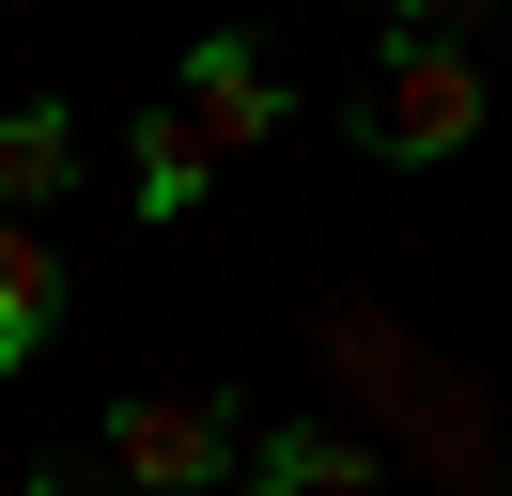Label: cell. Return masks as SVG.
Here are the masks:
<instances>
[{
	"mask_svg": "<svg viewBox=\"0 0 512 496\" xmlns=\"http://www.w3.org/2000/svg\"><path fill=\"white\" fill-rule=\"evenodd\" d=\"M0 496H16V465H0Z\"/></svg>",
	"mask_w": 512,
	"mask_h": 496,
	"instance_id": "9c48e42d",
	"label": "cell"
},
{
	"mask_svg": "<svg viewBox=\"0 0 512 496\" xmlns=\"http://www.w3.org/2000/svg\"><path fill=\"white\" fill-rule=\"evenodd\" d=\"M47 326H63V248H47L32 217H0V372H32Z\"/></svg>",
	"mask_w": 512,
	"mask_h": 496,
	"instance_id": "5b68a950",
	"label": "cell"
},
{
	"mask_svg": "<svg viewBox=\"0 0 512 496\" xmlns=\"http://www.w3.org/2000/svg\"><path fill=\"white\" fill-rule=\"evenodd\" d=\"M357 16H388V31H450V0H357Z\"/></svg>",
	"mask_w": 512,
	"mask_h": 496,
	"instance_id": "ba28073f",
	"label": "cell"
},
{
	"mask_svg": "<svg viewBox=\"0 0 512 496\" xmlns=\"http://www.w3.org/2000/svg\"><path fill=\"white\" fill-rule=\"evenodd\" d=\"M171 109H187L202 140L233 155V140H280V124H295V78L249 47V31H202V47H187V93H171Z\"/></svg>",
	"mask_w": 512,
	"mask_h": 496,
	"instance_id": "3957f363",
	"label": "cell"
},
{
	"mask_svg": "<svg viewBox=\"0 0 512 496\" xmlns=\"http://www.w3.org/2000/svg\"><path fill=\"white\" fill-rule=\"evenodd\" d=\"M78 186V109H0V217H32V202H63Z\"/></svg>",
	"mask_w": 512,
	"mask_h": 496,
	"instance_id": "52a82bcc",
	"label": "cell"
},
{
	"mask_svg": "<svg viewBox=\"0 0 512 496\" xmlns=\"http://www.w3.org/2000/svg\"><path fill=\"white\" fill-rule=\"evenodd\" d=\"M109 481H125V496H218L233 481V403L125 388V403H109Z\"/></svg>",
	"mask_w": 512,
	"mask_h": 496,
	"instance_id": "7a4b0ae2",
	"label": "cell"
},
{
	"mask_svg": "<svg viewBox=\"0 0 512 496\" xmlns=\"http://www.w3.org/2000/svg\"><path fill=\"white\" fill-rule=\"evenodd\" d=\"M481 109H497V78L466 62V31H388V62L357 78V155H388V171H435V155L481 140Z\"/></svg>",
	"mask_w": 512,
	"mask_h": 496,
	"instance_id": "6da1fadb",
	"label": "cell"
},
{
	"mask_svg": "<svg viewBox=\"0 0 512 496\" xmlns=\"http://www.w3.org/2000/svg\"><path fill=\"white\" fill-rule=\"evenodd\" d=\"M233 496H373V450H357L342 419H295V434H264V450L233 465Z\"/></svg>",
	"mask_w": 512,
	"mask_h": 496,
	"instance_id": "277c9868",
	"label": "cell"
},
{
	"mask_svg": "<svg viewBox=\"0 0 512 496\" xmlns=\"http://www.w3.org/2000/svg\"><path fill=\"white\" fill-rule=\"evenodd\" d=\"M202 171H218V140H202L187 109H140V124H125V202H140V217H187Z\"/></svg>",
	"mask_w": 512,
	"mask_h": 496,
	"instance_id": "8992f818",
	"label": "cell"
}]
</instances>
